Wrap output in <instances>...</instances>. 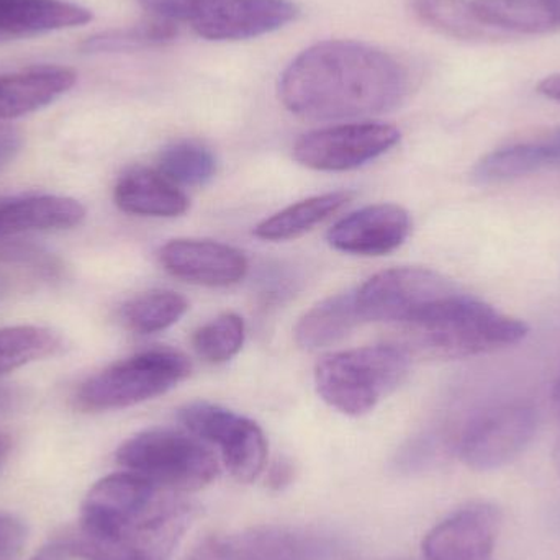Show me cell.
<instances>
[{
    "label": "cell",
    "mask_w": 560,
    "mask_h": 560,
    "mask_svg": "<svg viewBox=\"0 0 560 560\" xmlns=\"http://www.w3.org/2000/svg\"><path fill=\"white\" fill-rule=\"evenodd\" d=\"M560 164V138L548 143L513 144L492 151L476 164L474 180L480 184L503 183L538 173Z\"/></svg>",
    "instance_id": "cell-21"
},
{
    "label": "cell",
    "mask_w": 560,
    "mask_h": 560,
    "mask_svg": "<svg viewBox=\"0 0 560 560\" xmlns=\"http://www.w3.org/2000/svg\"><path fill=\"white\" fill-rule=\"evenodd\" d=\"M189 374V359L173 349L138 352L82 382L75 407L88 413L133 407L166 394Z\"/></svg>",
    "instance_id": "cell-6"
},
{
    "label": "cell",
    "mask_w": 560,
    "mask_h": 560,
    "mask_svg": "<svg viewBox=\"0 0 560 560\" xmlns=\"http://www.w3.org/2000/svg\"><path fill=\"white\" fill-rule=\"evenodd\" d=\"M293 469L287 460H278L269 472V486L282 489L292 480Z\"/></svg>",
    "instance_id": "cell-32"
},
{
    "label": "cell",
    "mask_w": 560,
    "mask_h": 560,
    "mask_svg": "<svg viewBox=\"0 0 560 560\" xmlns=\"http://www.w3.org/2000/svg\"><path fill=\"white\" fill-rule=\"evenodd\" d=\"M177 36V23L154 19L127 28L107 30L89 36L81 45L84 55H112L167 45Z\"/></svg>",
    "instance_id": "cell-25"
},
{
    "label": "cell",
    "mask_w": 560,
    "mask_h": 560,
    "mask_svg": "<svg viewBox=\"0 0 560 560\" xmlns=\"http://www.w3.org/2000/svg\"><path fill=\"white\" fill-rule=\"evenodd\" d=\"M179 421L194 436L219 447L223 464L238 482L252 483L261 476L268 441L258 423L209 401L180 408Z\"/></svg>",
    "instance_id": "cell-7"
},
{
    "label": "cell",
    "mask_w": 560,
    "mask_h": 560,
    "mask_svg": "<svg viewBox=\"0 0 560 560\" xmlns=\"http://www.w3.org/2000/svg\"><path fill=\"white\" fill-rule=\"evenodd\" d=\"M114 199L118 209L131 215H183L189 209V199L179 186L151 167L137 166L121 174L115 184Z\"/></svg>",
    "instance_id": "cell-18"
},
{
    "label": "cell",
    "mask_w": 560,
    "mask_h": 560,
    "mask_svg": "<svg viewBox=\"0 0 560 560\" xmlns=\"http://www.w3.org/2000/svg\"><path fill=\"white\" fill-rule=\"evenodd\" d=\"M184 520L186 506L173 492L125 470L89 490L78 535L65 549L88 560L154 559V548L174 539Z\"/></svg>",
    "instance_id": "cell-2"
},
{
    "label": "cell",
    "mask_w": 560,
    "mask_h": 560,
    "mask_svg": "<svg viewBox=\"0 0 560 560\" xmlns=\"http://www.w3.org/2000/svg\"><path fill=\"white\" fill-rule=\"evenodd\" d=\"M500 526L497 506L472 503L428 533L423 560H493Z\"/></svg>",
    "instance_id": "cell-11"
},
{
    "label": "cell",
    "mask_w": 560,
    "mask_h": 560,
    "mask_svg": "<svg viewBox=\"0 0 560 560\" xmlns=\"http://www.w3.org/2000/svg\"><path fill=\"white\" fill-rule=\"evenodd\" d=\"M472 10L487 28L542 35L560 28V13L551 0H472Z\"/></svg>",
    "instance_id": "cell-20"
},
{
    "label": "cell",
    "mask_w": 560,
    "mask_h": 560,
    "mask_svg": "<svg viewBox=\"0 0 560 560\" xmlns=\"http://www.w3.org/2000/svg\"><path fill=\"white\" fill-rule=\"evenodd\" d=\"M66 549L61 545H51L36 552L30 560H66Z\"/></svg>",
    "instance_id": "cell-34"
},
{
    "label": "cell",
    "mask_w": 560,
    "mask_h": 560,
    "mask_svg": "<svg viewBox=\"0 0 560 560\" xmlns=\"http://www.w3.org/2000/svg\"><path fill=\"white\" fill-rule=\"evenodd\" d=\"M189 308V302L173 290H151L128 300L120 318L137 335H153L176 325Z\"/></svg>",
    "instance_id": "cell-23"
},
{
    "label": "cell",
    "mask_w": 560,
    "mask_h": 560,
    "mask_svg": "<svg viewBox=\"0 0 560 560\" xmlns=\"http://www.w3.org/2000/svg\"><path fill=\"white\" fill-rule=\"evenodd\" d=\"M401 326L418 351L446 359L499 351L518 345L529 331L522 319L460 290L438 300Z\"/></svg>",
    "instance_id": "cell-3"
},
{
    "label": "cell",
    "mask_w": 560,
    "mask_h": 560,
    "mask_svg": "<svg viewBox=\"0 0 560 560\" xmlns=\"http://www.w3.org/2000/svg\"><path fill=\"white\" fill-rule=\"evenodd\" d=\"M459 292L450 279L423 268L378 272L355 290L362 322L405 323L444 296Z\"/></svg>",
    "instance_id": "cell-8"
},
{
    "label": "cell",
    "mask_w": 560,
    "mask_h": 560,
    "mask_svg": "<svg viewBox=\"0 0 560 560\" xmlns=\"http://www.w3.org/2000/svg\"><path fill=\"white\" fill-rule=\"evenodd\" d=\"M213 2L217 0H138V3L154 19L173 23L196 22Z\"/></svg>",
    "instance_id": "cell-29"
},
{
    "label": "cell",
    "mask_w": 560,
    "mask_h": 560,
    "mask_svg": "<svg viewBox=\"0 0 560 560\" xmlns=\"http://www.w3.org/2000/svg\"><path fill=\"white\" fill-rule=\"evenodd\" d=\"M355 290L323 300L305 313L295 326L296 345L306 351L328 348L361 325Z\"/></svg>",
    "instance_id": "cell-19"
},
{
    "label": "cell",
    "mask_w": 560,
    "mask_h": 560,
    "mask_svg": "<svg viewBox=\"0 0 560 560\" xmlns=\"http://www.w3.org/2000/svg\"><path fill=\"white\" fill-rule=\"evenodd\" d=\"M410 371V355L397 346H365L326 355L315 368L319 397L341 413L361 417L397 390Z\"/></svg>",
    "instance_id": "cell-4"
},
{
    "label": "cell",
    "mask_w": 560,
    "mask_h": 560,
    "mask_svg": "<svg viewBox=\"0 0 560 560\" xmlns=\"http://www.w3.org/2000/svg\"><path fill=\"white\" fill-rule=\"evenodd\" d=\"M349 192H329L310 197L262 220L255 235L266 242H287L312 232L316 225L335 215L351 200Z\"/></svg>",
    "instance_id": "cell-22"
},
{
    "label": "cell",
    "mask_w": 560,
    "mask_h": 560,
    "mask_svg": "<svg viewBox=\"0 0 560 560\" xmlns=\"http://www.w3.org/2000/svg\"><path fill=\"white\" fill-rule=\"evenodd\" d=\"M415 12L421 22L453 38L482 42L495 36L479 22L467 0H415Z\"/></svg>",
    "instance_id": "cell-26"
},
{
    "label": "cell",
    "mask_w": 560,
    "mask_h": 560,
    "mask_svg": "<svg viewBox=\"0 0 560 560\" xmlns=\"http://www.w3.org/2000/svg\"><path fill=\"white\" fill-rule=\"evenodd\" d=\"M118 560H154L150 558H127V559H118Z\"/></svg>",
    "instance_id": "cell-37"
},
{
    "label": "cell",
    "mask_w": 560,
    "mask_h": 560,
    "mask_svg": "<svg viewBox=\"0 0 560 560\" xmlns=\"http://www.w3.org/2000/svg\"><path fill=\"white\" fill-rule=\"evenodd\" d=\"M10 447H12V444H10V438L0 431V466L5 463L7 456H9L10 453Z\"/></svg>",
    "instance_id": "cell-35"
},
{
    "label": "cell",
    "mask_w": 560,
    "mask_h": 560,
    "mask_svg": "<svg viewBox=\"0 0 560 560\" xmlns=\"http://www.w3.org/2000/svg\"><path fill=\"white\" fill-rule=\"evenodd\" d=\"M28 539V528L19 516L0 512V559L12 558L22 551Z\"/></svg>",
    "instance_id": "cell-30"
},
{
    "label": "cell",
    "mask_w": 560,
    "mask_h": 560,
    "mask_svg": "<svg viewBox=\"0 0 560 560\" xmlns=\"http://www.w3.org/2000/svg\"><path fill=\"white\" fill-rule=\"evenodd\" d=\"M22 148V133L16 128L0 121V170L19 154Z\"/></svg>",
    "instance_id": "cell-31"
},
{
    "label": "cell",
    "mask_w": 560,
    "mask_h": 560,
    "mask_svg": "<svg viewBox=\"0 0 560 560\" xmlns=\"http://www.w3.org/2000/svg\"><path fill=\"white\" fill-rule=\"evenodd\" d=\"M552 397H555L556 411H558L560 418V371L558 375V381H556L555 385V395H552Z\"/></svg>",
    "instance_id": "cell-36"
},
{
    "label": "cell",
    "mask_w": 560,
    "mask_h": 560,
    "mask_svg": "<svg viewBox=\"0 0 560 560\" xmlns=\"http://www.w3.org/2000/svg\"><path fill=\"white\" fill-rule=\"evenodd\" d=\"M559 138H560V135H559Z\"/></svg>",
    "instance_id": "cell-39"
},
{
    "label": "cell",
    "mask_w": 560,
    "mask_h": 560,
    "mask_svg": "<svg viewBox=\"0 0 560 560\" xmlns=\"http://www.w3.org/2000/svg\"><path fill=\"white\" fill-rule=\"evenodd\" d=\"M245 338V319L236 313H223L200 326L192 342L194 349L203 361L223 364L242 351Z\"/></svg>",
    "instance_id": "cell-28"
},
{
    "label": "cell",
    "mask_w": 560,
    "mask_h": 560,
    "mask_svg": "<svg viewBox=\"0 0 560 560\" xmlns=\"http://www.w3.org/2000/svg\"><path fill=\"white\" fill-rule=\"evenodd\" d=\"M85 207L71 197L23 194L0 199V238L32 232H58L81 225Z\"/></svg>",
    "instance_id": "cell-16"
},
{
    "label": "cell",
    "mask_w": 560,
    "mask_h": 560,
    "mask_svg": "<svg viewBox=\"0 0 560 560\" xmlns=\"http://www.w3.org/2000/svg\"><path fill=\"white\" fill-rule=\"evenodd\" d=\"M410 230L407 210L395 203H378L339 220L328 232V243L348 255L384 256L400 248Z\"/></svg>",
    "instance_id": "cell-13"
},
{
    "label": "cell",
    "mask_w": 560,
    "mask_h": 560,
    "mask_svg": "<svg viewBox=\"0 0 560 560\" xmlns=\"http://www.w3.org/2000/svg\"><path fill=\"white\" fill-rule=\"evenodd\" d=\"M539 94L545 97L551 98V101L560 102V74L551 75L546 78L541 84L538 85Z\"/></svg>",
    "instance_id": "cell-33"
},
{
    "label": "cell",
    "mask_w": 560,
    "mask_h": 560,
    "mask_svg": "<svg viewBox=\"0 0 560 560\" xmlns=\"http://www.w3.org/2000/svg\"><path fill=\"white\" fill-rule=\"evenodd\" d=\"M551 2L555 3L556 7H558L560 13V0H551Z\"/></svg>",
    "instance_id": "cell-38"
},
{
    "label": "cell",
    "mask_w": 560,
    "mask_h": 560,
    "mask_svg": "<svg viewBox=\"0 0 560 560\" xmlns=\"http://www.w3.org/2000/svg\"><path fill=\"white\" fill-rule=\"evenodd\" d=\"M78 74L66 66L42 65L0 74V121L35 114L74 88Z\"/></svg>",
    "instance_id": "cell-15"
},
{
    "label": "cell",
    "mask_w": 560,
    "mask_h": 560,
    "mask_svg": "<svg viewBox=\"0 0 560 560\" xmlns=\"http://www.w3.org/2000/svg\"><path fill=\"white\" fill-rule=\"evenodd\" d=\"M160 259L174 278L196 285L229 287L248 272L242 252L210 240H173L161 248Z\"/></svg>",
    "instance_id": "cell-14"
},
{
    "label": "cell",
    "mask_w": 560,
    "mask_h": 560,
    "mask_svg": "<svg viewBox=\"0 0 560 560\" xmlns=\"http://www.w3.org/2000/svg\"><path fill=\"white\" fill-rule=\"evenodd\" d=\"M296 13L290 0H217L192 26L210 42H238L276 32Z\"/></svg>",
    "instance_id": "cell-12"
},
{
    "label": "cell",
    "mask_w": 560,
    "mask_h": 560,
    "mask_svg": "<svg viewBox=\"0 0 560 560\" xmlns=\"http://www.w3.org/2000/svg\"><path fill=\"white\" fill-rule=\"evenodd\" d=\"M408 92V72L382 49L328 39L300 52L280 75L287 110L306 120L372 117L394 110Z\"/></svg>",
    "instance_id": "cell-1"
},
{
    "label": "cell",
    "mask_w": 560,
    "mask_h": 560,
    "mask_svg": "<svg viewBox=\"0 0 560 560\" xmlns=\"http://www.w3.org/2000/svg\"><path fill=\"white\" fill-rule=\"evenodd\" d=\"M128 472L170 492H199L219 477L215 454L192 433L156 428L141 431L117 451Z\"/></svg>",
    "instance_id": "cell-5"
},
{
    "label": "cell",
    "mask_w": 560,
    "mask_h": 560,
    "mask_svg": "<svg viewBox=\"0 0 560 560\" xmlns=\"http://www.w3.org/2000/svg\"><path fill=\"white\" fill-rule=\"evenodd\" d=\"M88 7L68 0H0V43L88 25Z\"/></svg>",
    "instance_id": "cell-17"
},
{
    "label": "cell",
    "mask_w": 560,
    "mask_h": 560,
    "mask_svg": "<svg viewBox=\"0 0 560 560\" xmlns=\"http://www.w3.org/2000/svg\"><path fill=\"white\" fill-rule=\"evenodd\" d=\"M400 141L394 125L381 121L336 125L310 131L296 140L293 158L310 170L341 173L364 166Z\"/></svg>",
    "instance_id": "cell-10"
},
{
    "label": "cell",
    "mask_w": 560,
    "mask_h": 560,
    "mask_svg": "<svg viewBox=\"0 0 560 560\" xmlns=\"http://www.w3.org/2000/svg\"><path fill=\"white\" fill-rule=\"evenodd\" d=\"M62 339L36 325L0 328V375L58 354Z\"/></svg>",
    "instance_id": "cell-24"
},
{
    "label": "cell",
    "mask_w": 560,
    "mask_h": 560,
    "mask_svg": "<svg viewBox=\"0 0 560 560\" xmlns=\"http://www.w3.org/2000/svg\"><path fill=\"white\" fill-rule=\"evenodd\" d=\"M538 428L528 404H505L477 415L460 434L459 457L474 470H493L525 453Z\"/></svg>",
    "instance_id": "cell-9"
},
{
    "label": "cell",
    "mask_w": 560,
    "mask_h": 560,
    "mask_svg": "<svg viewBox=\"0 0 560 560\" xmlns=\"http://www.w3.org/2000/svg\"><path fill=\"white\" fill-rule=\"evenodd\" d=\"M156 170L176 186H203L215 176L217 160L203 144L177 141L164 148Z\"/></svg>",
    "instance_id": "cell-27"
}]
</instances>
